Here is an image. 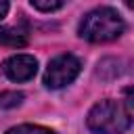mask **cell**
<instances>
[{"label":"cell","instance_id":"obj_1","mask_svg":"<svg viewBox=\"0 0 134 134\" xmlns=\"http://www.w3.org/2000/svg\"><path fill=\"white\" fill-rule=\"evenodd\" d=\"M86 126L96 134H121L132 126V88H126V98H103L88 111Z\"/></svg>","mask_w":134,"mask_h":134},{"label":"cell","instance_id":"obj_2","mask_svg":"<svg viewBox=\"0 0 134 134\" xmlns=\"http://www.w3.org/2000/svg\"><path fill=\"white\" fill-rule=\"evenodd\" d=\"M124 29H126V23L113 6H98L86 13V17L80 21L77 34L86 42L105 44V42L117 40L124 34Z\"/></svg>","mask_w":134,"mask_h":134},{"label":"cell","instance_id":"obj_3","mask_svg":"<svg viewBox=\"0 0 134 134\" xmlns=\"http://www.w3.org/2000/svg\"><path fill=\"white\" fill-rule=\"evenodd\" d=\"M82 71V63L77 57L73 54H59L54 57L46 71H44V86L50 88V90H59V88H65L67 84H71Z\"/></svg>","mask_w":134,"mask_h":134},{"label":"cell","instance_id":"obj_4","mask_svg":"<svg viewBox=\"0 0 134 134\" xmlns=\"http://www.w3.org/2000/svg\"><path fill=\"white\" fill-rule=\"evenodd\" d=\"M2 71L13 82H29L38 71V59L31 54H13L2 63Z\"/></svg>","mask_w":134,"mask_h":134},{"label":"cell","instance_id":"obj_5","mask_svg":"<svg viewBox=\"0 0 134 134\" xmlns=\"http://www.w3.org/2000/svg\"><path fill=\"white\" fill-rule=\"evenodd\" d=\"M0 44L21 48L27 44V31L17 29V27H0Z\"/></svg>","mask_w":134,"mask_h":134},{"label":"cell","instance_id":"obj_6","mask_svg":"<svg viewBox=\"0 0 134 134\" xmlns=\"http://www.w3.org/2000/svg\"><path fill=\"white\" fill-rule=\"evenodd\" d=\"M25 94L23 92H17V90H4L0 92V109H13V107H19L23 103Z\"/></svg>","mask_w":134,"mask_h":134},{"label":"cell","instance_id":"obj_7","mask_svg":"<svg viewBox=\"0 0 134 134\" xmlns=\"http://www.w3.org/2000/svg\"><path fill=\"white\" fill-rule=\"evenodd\" d=\"M6 134H57V132L44 126H36V124H21V126L6 130Z\"/></svg>","mask_w":134,"mask_h":134},{"label":"cell","instance_id":"obj_8","mask_svg":"<svg viewBox=\"0 0 134 134\" xmlns=\"http://www.w3.org/2000/svg\"><path fill=\"white\" fill-rule=\"evenodd\" d=\"M29 4L40 13H52V10H59L65 6V2H61V0H31Z\"/></svg>","mask_w":134,"mask_h":134},{"label":"cell","instance_id":"obj_9","mask_svg":"<svg viewBox=\"0 0 134 134\" xmlns=\"http://www.w3.org/2000/svg\"><path fill=\"white\" fill-rule=\"evenodd\" d=\"M8 8H10V4H8V2H4V0H0V21H2L4 17H6Z\"/></svg>","mask_w":134,"mask_h":134}]
</instances>
